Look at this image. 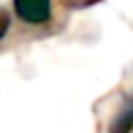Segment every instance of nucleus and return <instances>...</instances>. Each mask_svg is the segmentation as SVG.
<instances>
[{
  "label": "nucleus",
  "instance_id": "obj_4",
  "mask_svg": "<svg viewBox=\"0 0 133 133\" xmlns=\"http://www.w3.org/2000/svg\"><path fill=\"white\" fill-rule=\"evenodd\" d=\"M65 2H70V5H94L98 0H65Z\"/></svg>",
  "mask_w": 133,
  "mask_h": 133
},
{
  "label": "nucleus",
  "instance_id": "obj_5",
  "mask_svg": "<svg viewBox=\"0 0 133 133\" xmlns=\"http://www.w3.org/2000/svg\"><path fill=\"white\" fill-rule=\"evenodd\" d=\"M129 108H131V110H133V98H131V103H129Z\"/></svg>",
  "mask_w": 133,
  "mask_h": 133
},
{
  "label": "nucleus",
  "instance_id": "obj_2",
  "mask_svg": "<svg viewBox=\"0 0 133 133\" xmlns=\"http://www.w3.org/2000/svg\"><path fill=\"white\" fill-rule=\"evenodd\" d=\"M133 131V110L124 108L110 124V133H131Z\"/></svg>",
  "mask_w": 133,
  "mask_h": 133
},
{
  "label": "nucleus",
  "instance_id": "obj_3",
  "mask_svg": "<svg viewBox=\"0 0 133 133\" xmlns=\"http://www.w3.org/2000/svg\"><path fill=\"white\" fill-rule=\"evenodd\" d=\"M9 12L5 9V7H0V40L7 35V30H9Z\"/></svg>",
  "mask_w": 133,
  "mask_h": 133
},
{
  "label": "nucleus",
  "instance_id": "obj_1",
  "mask_svg": "<svg viewBox=\"0 0 133 133\" xmlns=\"http://www.w3.org/2000/svg\"><path fill=\"white\" fill-rule=\"evenodd\" d=\"M16 16L26 26H44L51 21L54 5L51 0H12Z\"/></svg>",
  "mask_w": 133,
  "mask_h": 133
}]
</instances>
